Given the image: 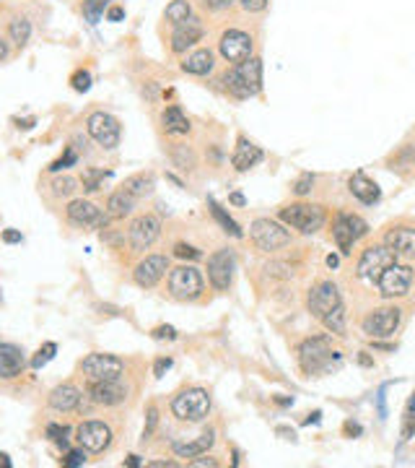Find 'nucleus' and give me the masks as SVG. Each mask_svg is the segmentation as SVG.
<instances>
[{"label": "nucleus", "instance_id": "1", "mask_svg": "<svg viewBox=\"0 0 415 468\" xmlns=\"http://www.w3.org/2000/svg\"><path fill=\"white\" fill-rule=\"evenodd\" d=\"M299 364L306 375L330 372L340 367V352H332L330 335H314L299 346Z\"/></svg>", "mask_w": 415, "mask_h": 468}, {"label": "nucleus", "instance_id": "2", "mask_svg": "<svg viewBox=\"0 0 415 468\" xmlns=\"http://www.w3.org/2000/svg\"><path fill=\"white\" fill-rule=\"evenodd\" d=\"M224 86H226L228 94H234L236 99L257 96L260 89H263V63L257 58L236 63L234 70H228L226 76H224Z\"/></svg>", "mask_w": 415, "mask_h": 468}, {"label": "nucleus", "instance_id": "3", "mask_svg": "<svg viewBox=\"0 0 415 468\" xmlns=\"http://www.w3.org/2000/svg\"><path fill=\"white\" fill-rule=\"evenodd\" d=\"M278 219L302 234H314L324 227L327 213L322 206H314V203H291V206L278 211Z\"/></svg>", "mask_w": 415, "mask_h": 468}, {"label": "nucleus", "instance_id": "4", "mask_svg": "<svg viewBox=\"0 0 415 468\" xmlns=\"http://www.w3.org/2000/svg\"><path fill=\"white\" fill-rule=\"evenodd\" d=\"M171 414L180 421H203L210 414V395L205 388H187L174 395Z\"/></svg>", "mask_w": 415, "mask_h": 468}, {"label": "nucleus", "instance_id": "5", "mask_svg": "<svg viewBox=\"0 0 415 468\" xmlns=\"http://www.w3.org/2000/svg\"><path fill=\"white\" fill-rule=\"evenodd\" d=\"M249 237H252V242H255V248L263 250V252H275V250L291 245V232L283 229L278 221H270V219L252 221Z\"/></svg>", "mask_w": 415, "mask_h": 468}, {"label": "nucleus", "instance_id": "6", "mask_svg": "<svg viewBox=\"0 0 415 468\" xmlns=\"http://www.w3.org/2000/svg\"><path fill=\"white\" fill-rule=\"evenodd\" d=\"M368 234V224L356 213H338L335 216V224H332V239L343 255H348L353 245L359 242L361 237Z\"/></svg>", "mask_w": 415, "mask_h": 468}, {"label": "nucleus", "instance_id": "7", "mask_svg": "<svg viewBox=\"0 0 415 468\" xmlns=\"http://www.w3.org/2000/svg\"><path fill=\"white\" fill-rule=\"evenodd\" d=\"M86 130H88V135L94 138L96 144L102 149H109V151L117 149L120 138H123V125L109 112H91L88 120H86Z\"/></svg>", "mask_w": 415, "mask_h": 468}, {"label": "nucleus", "instance_id": "8", "mask_svg": "<svg viewBox=\"0 0 415 468\" xmlns=\"http://www.w3.org/2000/svg\"><path fill=\"white\" fill-rule=\"evenodd\" d=\"M379 294L387 296V299H395V296H405L413 287V268L402 266V263H389L377 278Z\"/></svg>", "mask_w": 415, "mask_h": 468}, {"label": "nucleus", "instance_id": "9", "mask_svg": "<svg viewBox=\"0 0 415 468\" xmlns=\"http://www.w3.org/2000/svg\"><path fill=\"white\" fill-rule=\"evenodd\" d=\"M169 294L182 302H192L203 294V276L195 266H180L169 273Z\"/></svg>", "mask_w": 415, "mask_h": 468}, {"label": "nucleus", "instance_id": "10", "mask_svg": "<svg viewBox=\"0 0 415 468\" xmlns=\"http://www.w3.org/2000/svg\"><path fill=\"white\" fill-rule=\"evenodd\" d=\"M400 320H402L400 307H379V310H374V312H368L363 317L361 328H363V333L368 338H389L400 328Z\"/></svg>", "mask_w": 415, "mask_h": 468}, {"label": "nucleus", "instance_id": "11", "mask_svg": "<svg viewBox=\"0 0 415 468\" xmlns=\"http://www.w3.org/2000/svg\"><path fill=\"white\" fill-rule=\"evenodd\" d=\"M81 372L91 380H120L125 372V362L112 354H88L81 362Z\"/></svg>", "mask_w": 415, "mask_h": 468}, {"label": "nucleus", "instance_id": "12", "mask_svg": "<svg viewBox=\"0 0 415 468\" xmlns=\"http://www.w3.org/2000/svg\"><path fill=\"white\" fill-rule=\"evenodd\" d=\"M234 271H236V260L234 252L228 248L218 250L208 258V278L216 292H228L231 284H234Z\"/></svg>", "mask_w": 415, "mask_h": 468}, {"label": "nucleus", "instance_id": "13", "mask_svg": "<svg viewBox=\"0 0 415 468\" xmlns=\"http://www.w3.org/2000/svg\"><path fill=\"white\" fill-rule=\"evenodd\" d=\"M159 234H161V221L156 219V216H151V213L138 216V219L130 224V232H127L132 252H146V250L159 239Z\"/></svg>", "mask_w": 415, "mask_h": 468}, {"label": "nucleus", "instance_id": "14", "mask_svg": "<svg viewBox=\"0 0 415 468\" xmlns=\"http://www.w3.org/2000/svg\"><path fill=\"white\" fill-rule=\"evenodd\" d=\"M218 50L228 63H244L252 58V37L242 29H228L221 34Z\"/></svg>", "mask_w": 415, "mask_h": 468}, {"label": "nucleus", "instance_id": "15", "mask_svg": "<svg viewBox=\"0 0 415 468\" xmlns=\"http://www.w3.org/2000/svg\"><path fill=\"white\" fill-rule=\"evenodd\" d=\"M392 260H395V255H392V250H389L387 245L366 248L359 260V266H356V273H359L363 281H377L379 273H382Z\"/></svg>", "mask_w": 415, "mask_h": 468}, {"label": "nucleus", "instance_id": "16", "mask_svg": "<svg viewBox=\"0 0 415 468\" xmlns=\"http://www.w3.org/2000/svg\"><path fill=\"white\" fill-rule=\"evenodd\" d=\"M76 439L81 442V448L88 453H104L112 445V430L104 421H84L76 430Z\"/></svg>", "mask_w": 415, "mask_h": 468}, {"label": "nucleus", "instance_id": "17", "mask_svg": "<svg viewBox=\"0 0 415 468\" xmlns=\"http://www.w3.org/2000/svg\"><path fill=\"white\" fill-rule=\"evenodd\" d=\"M68 221L70 224H76V227H96V229H102L109 224V216H107V211L102 213L99 206H94L91 201H84V198H76V201L68 203Z\"/></svg>", "mask_w": 415, "mask_h": 468}, {"label": "nucleus", "instance_id": "18", "mask_svg": "<svg viewBox=\"0 0 415 468\" xmlns=\"http://www.w3.org/2000/svg\"><path fill=\"white\" fill-rule=\"evenodd\" d=\"M338 305H343V302H340V292L332 281H322V284H317L314 289H309L306 307H309V312L314 317L322 320V317L327 315L330 310H335Z\"/></svg>", "mask_w": 415, "mask_h": 468}, {"label": "nucleus", "instance_id": "19", "mask_svg": "<svg viewBox=\"0 0 415 468\" xmlns=\"http://www.w3.org/2000/svg\"><path fill=\"white\" fill-rule=\"evenodd\" d=\"M166 271H169V260H166V255H146V258L135 266L132 278H135V284H138L141 289H153L161 278L166 276Z\"/></svg>", "mask_w": 415, "mask_h": 468}, {"label": "nucleus", "instance_id": "20", "mask_svg": "<svg viewBox=\"0 0 415 468\" xmlns=\"http://www.w3.org/2000/svg\"><path fill=\"white\" fill-rule=\"evenodd\" d=\"M88 398L99 406H120L127 398V385L120 380H91L88 382Z\"/></svg>", "mask_w": 415, "mask_h": 468}, {"label": "nucleus", "instance_id": "21", "mask_svg": "<svg viewBox=\"0 0 415 468\" xmlns=\"http://www.w3.org/2000/svg\"><path fill=\"white\" fill-rule=\"evenodd\" d=\"M203 24L200 19L195 16H189L187 21H180V24H174V31H171V52H187L192 45H198L200 39H203Z\"/></svg>", "mask_w": 415, "mask_h": 468}, {"label": "nucleus", "instance_id": "22", "mask_svg": "<svg viewBox=\"0 0 415 468\" xmlns=\"http://www.w3.org/2000/svg\"><path fill=\"white\" fill-rule=\"evenodd\" d=\"M384 242H387V248L392 250V255H400V258H415V229L413 227H397V229H389Z\"/></svg>", "mask_w": 415, "mask_h": 468}, {"label": "nucleus", "instance_id": "23", "mask_svg": "<svg viewBox=\"0 0 415 468\" xmlns=\"http://www.w3.org/2000/svg\"><path fill=\"white\" fill-rule=\"evenodd\" d=\"M348 190L353 198H359L361 203H366V206H371V203H377L379 198H382V193H379V185L374 180H368L363 172H356L353 177L348 180Z\"/></svg>", "mask_w": 415, "mask_h": 468}, {"label": "nucleus", "instance_id": "24", "mask_svg": "<svg viewBox=\"0 0 415 468\" xmlns=\"http://www.w3.org/2000/svg\"><path fill=\"white\" fill-rule=\"evenodd\" d=\"M260 162H263V149L255 146L252 141H246V138H239V146H236L234 156H231V164H234L236 169L246 172V169H252Z\"/></svg>", "mask_w": 415, "mask_h": 468}, {"label": "nucleus", "instance_id": "25", "mask_svg": "<svg viewBox=\"0 0 415 468\" xmlns=\"http://www.w3.org/2000/svg\"><path fill=\"white\" fill-rule=\"evenodd\" d=\"M24 370V352L13 344H0V377H16Z\"/></svg>", "mask_w": 415, "mask_h": 468}, {"label": "nucleus", "instance_id": "26", "mask_svg": "<svg viewBox=\"0 0 415 468\" xmlns=\"http://www.w3.org/2000/svg\"><path fill=\"white\" fill-rule=\"evenodd\" d=\"M78 403H81V391H78L73 382L57 385L55 391L49 393V406L55 411H73Z\"/></svg>", "mask_w": 415, "mask_h": 468}, {"label": "nucleus", "instance_id": "27", "mask_svg": "<svg viewBox=\"0 0 415 468\" xmlns=\"http://www.w3.org/2000/svg\"><path fill=\"white\" fill-rule=\"evenodd\" d=\"M135 195H130L127 190H120L117 193H112L109 198H107V216L109 219H125V216H130L132 213V209H135Z\"/></svg>", "mask_w": 415, "mask_h": 468}, {"label": "nucleus", "instance_id": "28", "mask_svg": "<svg viewBox=\"0 0 415 468\" xmlns=\"http://www.w3.org/2000/svg\"><path fill=\"white\" fill-rule=\"evenodd\" d=\"M216 442V435L208 430L203 432L198 439H189V442H174V453L180 455V458H198L203 453L210 450V445Z\"/></svg>", "mask_w": 415, "mask_h": 468}, {"label": "nucleus", "instance_id": "29", "mask_svg": "<svg viewBox=\"0 0 415 468\" xmlns=\"http://www.w3.org/2000/svg\"><path fill=\"white\" fill-rule=\"evenodd\" d=\"M216 66V60H213V52L210 50H195L192 55L185 58L182 63V70L189 73V76H208L210 70Z\"/></svg>", "mask_w": 415, "mask_h": 468}, {"label": "nucleus", "instance_id": "30", "mask_svg": "<svg viewBox=\"0 0 415 468\" xmlns=\"http://www.w3.org/2000/svg\"><path fill=\"white\" fill-rule=\"evenodd\" d=\"M161 123H164V130L171 135H187L189 133V120L187 115L182 112V107L171 105L164 110V115H161Z\"/></svg>", "mask_w": 415, "mask_h": 468}, {"label": "nucleus", "instance_id": "31", "mask_svg": "<svg viewBox=\"0 0 415 468\" xmlns=\"http://www.w3.org/2000/svg\"><path fill=\"white\" fill-rule=\"evenodd\" d=\"M153 188H156V180H153L151 172L132 174V177H127L125 185H123V190H127L130 195H135V198H146V195H151Z\"/></svg>", "mask_w": 415, "mask_h": 468}, {"label": "nucleus", "instance_id": "32", "mask_svg": "<svg viewBox=\"0 0 415 468\" xmlns=\"http://www.w3.org/2000/svg\"><path fill=\"white\" fill-rule=\"evenodd\" d=\"M208 206H210V213H213V216H216V221H218V224H221V227H224V232H228V234H231V237H242V229H239V224H236V221L231 219V216H228L226 211L221 209V206H218V203L213 201V198H210V201H208Z\"/></svg>", "mask_w": 415, "mask_h": 468}, {"label": "nucleus", "instance_id": "33", "mask_svg": "<svg viewBox=\"0 0 415 468\" xmlns=\"http://www.w3.org/2000/svg\"><path fill=\"white\" fill-rule=\"evenodd\" d=\"M322 323H324V328H327L330 333L345 335V307L338 305L335 310H330L327 315L322 317Z\"/></svg>", "mask_w": 415, "mask_h": 468}, {"label": "nucleus", "instance_id": "34", "mask_svg": "<svg viewBox=\"0 0 415 468\" xmlns=\"http://www.w3.org/2000/svg\"><path fill=\"white\" fill-rule=\"evenodd\" d=\"M189 16H192L189 0H171L169 6H166V13H164V19L169 21V24H180V21H187Z\"/></svg>", "mask_w": 415, "mask_h": 468}, {"label": "nucleus", "instance_id": "35", "mask_svg": "<svg viewBox=\"0 0 415 468\" xmlns=\"http://www.w3.org/2000/svg\"><path fill=\"white\" fill-rule=\"evenodd\" d=\"M8 34H10V42H16L19 47H24V45L29 42V37H31V24H29V19L19 16V19L10 21Z\"/></svg>", "mask_w": 415, "mask_h": 468}, {"label": "nucleus", "instance_id": "36", "mask_svg": "<svg viewBox=\"0 0 415 468\" xmlns=\"http://www.w3.org/2000/svg\"><path fill=\"white\" fill-rule=\"evenodd\" d=\"M109 8V0H86L84 3V16L88 24H99L104 13Z\"/></svg>", "mask_w": 415, "mask_h": 468}, {"label": "nucleus", "instance_id": "37", "mask_svg": "<svg viewBox=\"0 0 415 468\" xmlns=\"http://www.w3.org/2000/svg\"><path fill=\"white\" fill-rule=\"evenodd\" d=\"M112 172H104V169H86L84 172V190L88 193H96L102 190L104 180H109Z\"/></svg>", "mask_w": 415, "mask_h": 468}, {"label": "nucleus", "instance_id": "38", "mask_svg": "<svg viewBox=\"0 0 415 468\" xmlns=\"http://www.w3.org/2000/svg\"><path fill=\"white\" fill-rule=\"evenodd\" d=\"M76 190H78V180H73V177H57V180L52 182V193L60 195V198H68V195H73Z\"/></svg>", "mask_w": 415, "mask_h": 468}, {"label": "nucleus", "instance_id": "39", "mask_svg": "<svg viewBox=\"0 0 415 468\" xmlns=\"http://www.w3.org/2000/svg\"><path fill=\"white\" fill-rule=\"evenodd\" d=\"M55 352H57V346L52 344V341H49V344H45V346H42V349H39V352H37V356L31 359V367H34V370H42L45 364L55 359Z\"/></svg>", "mask_w": 415, "mask_h": 468}, {"label": "nucleus", "instance_id": "40", "mask_svg": "<svg viewBox=\"0 0 415 468\" xmlns=\"http://www.w3.org/2000/svg\"><path fill=\"white\" fill-rule=\"evenodd\" d=\"M415 435V395L407 401V409H405V427H402V437L410 439Z\"/></svg>", "mask_w": 415, "mask_h": 468}, {"label": "nucleus", "instance_id": "41", "mask_svg": "<svg viewBox=\"0 0 415 468\" xmlns=\"http://www.w3.org/2000/svg\"><path fill=\"white\" fill-rule=\"evenodd\" d=\"M70 84H73L76 91H88L91 89V73L88 70H76L73 78H70Z\"/></svg>", "mask_w": 415, "mask_h": 468}, {"label": "nucleus", "instance_id": "42", "mask_svg": "<svg viewBox=\"0 0 415 468\" xmlns=\"http://www.w3.org/2000/svg\"><path fill=\"white\" fill-rule=\"evenodd\" d=\"M76 162H78L76 151H73V149H68V151H65V156H60L57 162H52V164H49V172H60V169H68L70 164H76Z\"/></svg>", "mask_w": 415, "mask_h": 468}, {"label": "nucleus", "instance_id": "43", "mask_svg": "<svg viewBox=\"0 0 415 468\" xmlns=\"http://www.w3.org/2000/svg\"><path fill=\"white\" fill-rule=\"evenodd\" d=\"M84 463H86L84 450H70L65 458H63V466H68V468H78V466H84Z\"/></svg>", "mask_w": 415, "mask_h": 468}, {"label": "nucleus", "instance_id": "44", "mask_svg": "<svg viewBox=\"0 0 415 468\" xmlns=\"http://www.w3.org/2000/svg\"><path fill=\"white\" fill-rule=\"evenodd\" d=\"M68 427H60V424H49L47 427V437L55 439V442H60V445H68Z\"/></svg>", "mask_w": 415, "mask_h": 468}, {"label": "nucleus", "instance_id": "45", "mask_svg": "<svg viewBox=\"0 0 415 468\" xmlns=\"http://www.w3.org/2000/svg\"><path fill=\"white\" fill-rule=\"evenodd\" d=\"M311 185H314V177H311V174H302V177L296 180V185H293V193H296V195H306V193L311 190Z\"/></svg>", "mask_w": 415, "mask_h": 468}, {"label": "nucleus", "instance_id": "46", "mask_svg": "<svg viewBox=\"0 0 415 468\" xmlns=\"http://www.w3.org/2000/svg\"><path fill=\"white\" fill-rule=\"evenodd\" d=\"M174 255H177V258L198 260L203 252H200V250H195V248H189V245H177V248H174Z\"/></svg>", "mask_w": 415, "mask_h": 468}, {"label": "nucleus", "instance_id": "47", "mask_svg": "<svg viewBox=\"0 0 415 468\" xmlns=\"http://www.w3.org/2000/svg\"><path fill=\"white\" fill-rule=\"evenodd\" d=\"M267 273L270 276H278V278H291V266H285V263H270L267 266Z\"/></svg>", "mask_w": 415, "mask_h": 468}, {"label": "nucleus", "instance_id": "48", "mask_svg": "<svg viewBox=\"0 0 415 468\" xmlns=\"http://www.w3.org/2000/svg\"><path fill=\"white\" fill-rule=\"evenodd\" d=\"M156 424H159V411H156V406H151V409H148V424H146V430H143V439L151 437Z\"/></svg>", "mask_w": 415, "mask_h": 468}, {"label": "nucleus", "instance_id": "49", "mask_svg": "<svg viewBox=\"0 0 415 468\" xmlns=\"http://www.w3.org/2000/svg\"><path fill=\"white\" fill-rule=\"evenodd\" d=\"M242 8L249 10V13H260V10L267 8V0H239Z\"/></svg>", "mask_w": 415, "mask_h": 468}, {"label": "nucleus", "instance_id": "50", "mask_svg": "<svg viewBox=\"0 0 415 468\" xmlns=\"http://www.w3.org/2000/svg\"><path fill=\"white\" fill-rule=\"evenodd\" d=\"M153 338H169V341H174V338H177V331H174L171 325H161V328L153 331Z\"/></svg>", "mask_w": 415, "mask_h": 468}, {"label": "nucleus", "instance_id": "51", "mask_svg": "<svg viewBox=\"0 0 415 468\" xmlns=\"http://www.w3.org/2000/svg\"><path fill=\"white\" fill-rule=\"evenodd\" d=\"M169 367H171V359H169V356H161V359H156V364H153V375H156V377H161V375L166 372Z\"/></svg>", "mask_w": 415, "mask_h": 468}, {"label": "nucleus", "instance_id": "52", "mask_svg": "<svg viewBox=\"0 0 415 468\" xmlns=\"http://www.w3.org/2000/svg\"><path fill=\"white\" fill-rule=\"evenodd\" d=\"M234 0H203V6H205L208 10H224L228 8Z\"/></svg>", "mask_w": 415, "mask_h": 468}, {"label": "nucleus", "instance_id": "53", "mask_svg": "<svg viewBox=\"0 0 415 468\" xmlns=\"http://www.w3.org/2000/svg\"><path fill=\"white\" fill-rule=\"evenodd\" d=\"M123 19H125V8H120V6L107 8V21H123Z\"/></svg>", "mask_w": 415, "mask_h": 468}, {"label": "nucleus", "instance_id": "54", "mask_svg": "<svg viewBox=\"0 0 415 468\" xmlns=\"http://www.w3.org/2000/svg\"><path fill=\"white\" fill-rule=\"evenodd\" d=\"M192 466H200V468H203V466H210V468H216L218 460H213V458H200V455H198V460H192Z\"/></svg>", "mask_w": 415, "mask_h": 468}, {"label": "nucleus", "instance_id": "55", "mask_svg": "<svg viewBox=\"0 0 415 468\" xmlns=\"http://www.w3.org/2000/svg\"><path fill=\"white\" fill-rule=\"evenodd\" d=\"M3 239H6V242H21V234L19 232H3Z\"/></svg>", "mask_w": 415, "mask_h": 468}, {"label": "nucleus", "instance_id": "56", "mask_svg": "<svg viewBox=\"0 0 415 468\" xmlns=\"http://www.w3.org/2000/svg\"><path fill=\"white\" fill-rule=\"evenodd\" d=\"M6 58H8V45H6L3 39H0V63H3Z\"/></svg>", "mask_w": 415, "mask_h": 468}, {"label": "nucleus", "instance_id": "57", "mask_svg": "<svg viewBox=\"0 0 415 468\" xmlns=\"http://www.w3.org/2000/svg\"><path fill=\"white\" fill-rule=\"evenodd\" d=\"M231 203H236V206H244V195H242V193H234V195H231Z\"/></svg>", "mask_w": 415, "mask_h": 468}, {"label": "nucleus", "instance_id": "58", "mask_svg": "<svg viewBox=\"0 0 415 468\" xmlns=\"http://www.w3.org/2000/svg\"><path fill=\"white\" fill-rule=\"evenodd\" d=\"M327 266H330V268H338L340 266V258H338V255H327Z\"/></svg>", "mask_w": 415, "mask_h": 468}, {"label": "nucleus", "instance_id": "59", "mask_svg": "<svg viewBox=\"0 0 415 468\" xmlns=\"http://www.w3.org/2000/svg\"><path fill=\"white\" fill-rule=\"evenodd\" d=\"M320 416H322L320 411H314V414H311L309 419H306V424H317V421H320Z\"/></svg>", "mask_w": 415, "mask_h": 468}, {"label": "nucleus", "instance_id": "60", "mask_svg": "<svg viewBox=\"0 0 415 468\" xmlns=\"http://www.w3.org/2000/svg\"><path fill=\"white\" fill-rule=\"evenodd\" d=\"M0 466L10 468V460H8V455H6V453H0Z\"/></svg>", "mask_w": 415, "mask_h": 468}, {"label": "nucleus", "instance_id": "61", "mask_svg": "<svg viewBox=\"0 0 415 468\" xmlns=\"http://www.w3.org/2000/svg\"><path fill=\"white\" fill-rule=\"evenodd\" d=\"M127 466H141V460H138V455H130V458H127Z\"/></svg>", "mask_w": 415, "mask_h": 468}, {"label": "nucleus", "instance_id": "62", "mask_svg": "<svg viewBox=\"0 0 415 468\" xmlns=\"http://www.w3.org/2000/svg\"><path fill=\"white\" fill-rule=\"evenodd\" d=\"M359 362L363 364V367H368V364H371V359H368V356H366V352H363V354H361V356H359Z\"/></svg>", "mask_w": 415, "mask_h": 468}]
</instances>
